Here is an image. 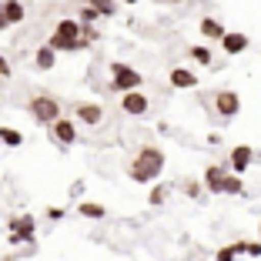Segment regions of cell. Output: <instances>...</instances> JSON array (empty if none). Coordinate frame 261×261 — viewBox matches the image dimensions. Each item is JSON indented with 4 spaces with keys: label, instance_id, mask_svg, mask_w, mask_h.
Segmentation results:
<instances>
[{
    "label": "cell",
    "instance_id": "30bf717a",
    "mask_svg": "<svg viewBox=\"0 0 261 261\" xmlns=\"http://www.w3.org/2000/svg\"><path fill=\"white\" fill-rule=\"evenodd\" d=\"M204 185H207V191H211V194H221L224 191V168H221V164H211V168L204 171Z\"/></svg>",
    "mask_w": 261,
    "mask_h": 261
},
{
    "label": "cell",
    "instance_id": "ffe728a7",
    "mask_svg": "<svg viewBox=\"0 0 261 261\" xmlns=\"http://www.w3.org/2000/svg\"><path fill=\"white\" fill-rule=\"evenodd\" d=\"M191 61L201 64V67H215V61H211V50H207V47H191Z\"/></svg>",
    "mask_w": 261,
    "mask_h": 261
},
{
    "label": "cell",
    "instance_id": "603a6c76",
    "mask_svg": "<svg viewBox=\"0 0 261 261\" xmlns=\"http://www.w3.org/2000/svg\"><path fill=\"white\" fill-rule=\"evenodd\" d=\"M97 17H100V14H97V10L91 7V4H87V7L81 10V23H94V20H97Z\"/></svg>",
    "mask_w": 261,
    "mask_h": 261
},
{
    "label": "cell",
    "instance_id": "7402d4cb",
    "mask_svg": "<svg viewBox=\"0 0 261 261\" xmlns=\"http://www.w3.org/2000/svg\"><path fill=\"white\" fill-rule=\"evenodd\" d=\"M91 7L97 10L100 17H111V14H114V4H111V0H91Z\"/></svg>",
    "mask_w": 261,
    "mask_h": 261
},
{
    "label": "cell",
    "instance_id": "83f0119b",
    "mask_svg": "<svg viewBox=\"0 0 261 261\" xmlns=\"http://www.w3.org/2000/svg\"><path fill=\"white\" fill-rule=\"evenodd\" d=\"M124 4H138V0H124Z\"/></svg>",
    "mask_w": 261,
    "mask_h": 261
},
{
    "label": "cell",
    "instance_id": "3957f363",
    "mask_svg": "<svg viewBox=\"0 0 261 261\" xmlns=\"http://www.w3.org/2000/svg\"><path fill=\"white\" fill-rule=\"evenodd\" d=\"M134 87H141V74L138 70H130L127 64H121V61L111 64V91L124 94V91H134Z\"/></svg>",
    "mask_w": 261,
    "mask_h": 261
},
{
    "label": "cell",
    "instance_id": "7c38bea8",
    "mask_svg": "<svg viewBox=\"0 0 261 261\" xmlns=\"http://www.w3.org/2000/svg\"><path fill=\"white\" fill-rule=\"evenodd\" d=\"M54 64H57V50L50 44H44L37 54H34V67H37V70H50Z\"/></svg>",
    "mask_w": 261,
    "mask_h": 261
},
{
    "label": "cell",
    "instance_id": "4316f807",
    "mask_svg": "<svg viewBox=\"0 0 261 261\" xmlns=\"http://www.w3.org/2000/svg\"><path fill=\"white\" fill-rule=\"evenodd\" d=\"M164 4H181V0H164Z\"/></svg>",
    "mask_w": 261,
    "mask_h": 261
},
{
    "label": "cell",
    "instance_id": "9a60e30c",
    "mask_svg": "<svg viewBox=\"0 0 261 261\" xmlns=\"http://www.w3.org/2000/svg\"><path fill=\"white\" fill-rule=\"evenodd\" d=\"M201 34H204L207 40H221V37H224L228 31H224V27H221L218 20H211V17H204V20H201Z\"/></svg>",
    "mask_w": 261,
    "mask_h": 261
},
{
    "label": "cell",
    "instance_id": "f1b7e54d",
    "mask_svg": "<svg viewBox=\"0 0 261 261\" xmlns=\"http://www.w3.org/2000/svg\"><path fill=\"white\" fill-rule=\"evenodd\" d=\"M258 234H261V224H258Z\"/></svg>",
    "mask_w": 261,
    "mask_h": 261
},
{
    "label": "cell",
    "instance_id": "d4e9b609",
    "mask_svg": "<svg viewBox=\"0 0 261 261\" xmlns=\"http://www.w3.org/2000/svg\"><path fill=\"white\" fill-rule=\"evenodd\" d=\"M0 77H10V64H7V57L0 54Z\"/></svg>",
    "mask_w": 261,
    "mask_h": 261
},
{
    "label": "cell",
    "instance_id": "cb8c5ba5",
    "mask_svg": "<svg viewBox=\"0 0 261 261\" xmlns=\"http://www.w3.org/2000/svg\"><path fill=\"white\" fill-rule=\"evenodd\" d=\"M245 254H251V258H261V241H251V245L245 241Z\"/></svg>",
    "mask_w": 261,
    "mask_h": 261
},
{
    "label": "cell",
    "instance_id": "d6986e66",
    "mask_svg": "<svg viewBox=\"0 0 261 261\" xmlns=\"http://www.w3.org/2000/svg\"><path fill=\"white\" fill-rule=\"evenodd\" d=\"M221 194H245L241 174H224V191H221Z\"/></svg>",
    "mask_w": 261,
    "mask_h": 261
},
{
    "label": "cell",
    "instance_id": "44dd1931",
    "mask_svg": "<svg viewBox=\"0 0 261 261\" xmlns=\"http://www.w3.org/2000/svg\"><path fill=\"white\" fill-rule=\"evenodd\" d=\"M164 198H168V188H164V185L151 188V194H147V201H151L154 207H158V204H164Z\"/></svg>",
    "mask_w": 261,
    "mask_h": 261
},
{
    "label": "cell",
    "instance_id": "8992f818",
    "mask_svg": "<svg viewBox=\"0 0 261 261\" xmlns=\"http://www.w3.org/2000/svg\"><path fill=\"white\" fill-rule=\"evenodd\" d=\"M74 117L87 127H97V124H104V108L91 104V100H81V104H74Z\"/></svg>",
    "mask_w": 261,
    "mask_h": 261
},
{
    "label": "cell",
    "instance_id": "ac0fdd59",
    "mask_svg": "<svg viewBox=\"0 0 261 261\" xmlns=\"http://www.w3.org/2000/svg\"><path fill=\"white\" fill-rule=\"evenodd\" d=\"M0 141H4L7 147H20L23 144V134H20V130H14V127H0Z\"/></svg>",
    "mask_w": 261,
    "mask_h": 261
},
{
    "label": "cell",
    "instance_id": "5bb4252c",
    "mask_svg": "<svg viewBox=\"0 0 261 261\" xmlns=\"http://www.w3.org/2000/svg\"><path fill=\"white\" fill-rule=\"evenodd\" d=\"M0 14L7 17L10 23H20L23 20V4L20 0H4V4H0Z\"/></svg>",
    "mask_w": 261,
    "mask_h": 261
},
{
    "label": "cell",
    "instance_id": "2e32d148",
    "mask_svg": "<svg viewBox=\"0 0 261 261\" xmlns=\"http://www.w3.org/2000/svg\"><path fill=\"white\" fill-rule=\"evenodd\" d=\"M84 218H94V221H100V218H108V207L104 204H94V201H84V204L77 207Z\"/></svg>",
    "mask_w": 261,
    "mask_h": 261
},
{
    "label": "cell",
    "instance_id": "ba28073f",
    "mask_svg": "<svg viewBox=\"0 0 261 261\" xmlns=\"http://www.w3.org/2000/svg\"><path fill=\"white\" fill-rule=\"evenodd\" d=\"M121 108H124V114H147V108H151V100L144 97V94L134 87V91H124L121 94Z\"/></svg>",
    "mask_w": 261,
    "mask_h": 261
},
{
    "label": "cell",
    "instance_id": "4fadbf2b",
    "mask_svg": "<svg viewBox=\"0 0 261 261\" xmlns=\"http://www.w3.org/2000/svg\"><path fill=\"white\" fill-rule=\"evenodd\" d=\"M171 84L174 87H198V74L188 67H174L171 70Z\"/></svg>",
    "mask_w": 261,
    "mask_h": 261
},
{
    "label": "cell",
    "instance_id": "5b68a950",
    "mask_svg": "<svg viewBox=\"0 0 261 261\" xmlns=\"http://www.w3.org/2000/svg\"><path fill=\"white\" fill-rule=\"evenodd\" d=\"M50 134H54V141H57L61 147H70V144L77 141V124L70 121V117H64V114H61L54 124H50Z\"/></svg>",
    "mask_w": 261,
    "mask_h": 261
},
{
    "label": "cell",
    "instance_id": "52a82bcc",
    "mask_svg": "<svg viewBox=\"0 0 261 261\" xmlns=\"http://www.w3.org/2000/svg\"><path fill=\"white\" fill-rule=\"evenodd\" d=\"M215 111L224 117V121H228V117H234L241 111V97L234 91H218L215 94Z\"/></svg>",
    "mask_w": 261,
    "mask_h": 261
},
{
    "label": "cell",
    "instance_id": "9c48e42d",
    "mask_svg": "<svg viewBox=\"0 0 261 261\" xmlns=\"http://www.w3.org/2000/svg\"><path fill=\"white\" fill-rule=\"evenodd\" d=\"M251 161H254V151L248 144H238L234 151H231V168H234V174H245Z\"/></svg>",
    "mask_w": 261,
    "mask_h": 261
},
{
    "label": "cell",
    "instance_id": "6da1fadb",
    "mask_svg": "<svg viewBox=\"0 0 261 261\" xmlns=\"http://www.w3.org/2000/svg\"><path fill=\"white\" fill-rule=\"evenodd\" d=\"M164 171V151L154 144H144L138 151V158L130 161V181H138V185H147V181H158V174Z\"/></svg>",
    "mask_w": 261,
    "mask_h": 261
},
{
    "label": "cell",
    "instance_id": "7a4b0ae2",
    "mask_svg": "<svg viewBox=\"0 0 261 261\" xmlns=\"http://www.w3.org/2000/svg\"><path fill=\"white\" fill-rule=\"evenodd\" d=\"M27 111H31V117L40 124V127H50V124L61 117V104H57L50 94H34L31 104H27Z\"/></svg>",
    "mask_w": 261,
    "mask_h": 261
},
{
    "label": "cell",
    "instance_id": "e0dca14e",
    "mask_svg": "<svg viewBox=\"0 0 261 261\" xmlns=\"http://www.w3.org/2000/svg\"><path fill=\"white\" fill-rule=\"evenodd\" d=\"M238 254H245V241H234V245H224L221 251L215 254V258H218V261H234Z\"/></svg>",
    "mask_w": 261,
    "mask_h": 261
},
{
    "label": "cell",
    "instance_id": "277c9868",
    "mask_svg": "<svg viewBox=\"0 0 261 261\" xmlns=\"http://www.w3.org/2000/svg\"><path fill=\"white\" fill-rule=\"evenodd\" d=\"M34 231H37V221L34 215H20V218H10V241H34Z\"/></svg>",
    "mask_w": 261,
    "mask_h": 261
},
{
    "label": "cell",
    "instance_id": "484cf974",
    "mask_svg": "<svg viewBox=\"0 0 261 261\" xmlns=\"http://www.w3.org/2000/svg\"><path fill=\"white\" fill-rule=\"evenodd\" d=\"M7 27H14V23H10V20H7V17L0 14V31H7Z\"/></svg>",
    "mask_w": 261,
    "mask_h": 261
},
{
    "label": "cell",
    "instance_id": "8fae6325",
    "mask_svg": "<svg viewBox=\"0 0 261 261\" xmlns=\"http://www.w3.org/2000/svg\"><path fill=\"white\" fill-rule=\"evenodd\" d=\"M248 44H251V40H248L245 34H224L221 37L224 54H241V50H248Z\"/></svg>",
    "mask_w": 261,
    "mask_h": 261
}]
</instances>
